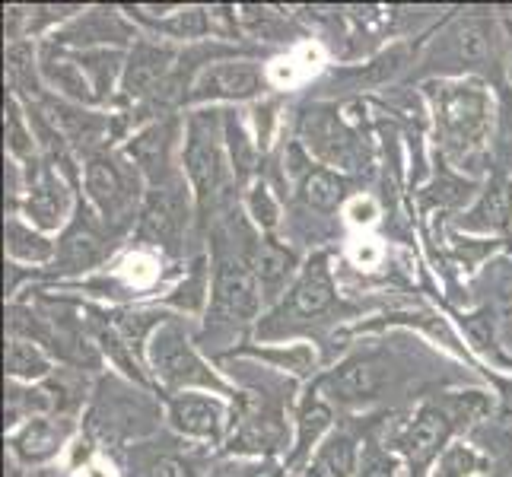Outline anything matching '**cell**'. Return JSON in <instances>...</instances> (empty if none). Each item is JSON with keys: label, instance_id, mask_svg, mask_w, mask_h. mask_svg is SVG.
Wrapping results in <instances>:
<instances>
[{"label": "cell", "instance_id": "6da1fadb", "mask_svg": "<svg viewBox=\"0 0 512 477\" xmlns=\"http://www.w3.org/2000/svg\"><path fill=\"white\" fill-rule=\"evenodd\" d=\"M427 96L436 118V137L443 153L458 166L474 163L490 137L493 105L481 80H433Z\"/></svg>", "mask_w": 512, "mask_h": 477}, {"label": "cell", "instance_id": "7a4b0ae2", "mask_svg": "<svg viewBox=\"0 0 512 477\" xmlns=\"http://www.w3.org/2000/svg\"><path fill=\"white\" fill-rule=\"evenodd\" d=\"M423 67H433L446 80H465L468 74H497L503 67V32L493 16L465 13L436 35Z\"/></svg>", "mask_w": 512, "mask_h": 477}, {"label": "cell", "instance_id": "3957f363", "mask_svg": "<svg viewBox=\"0 0 512 477\" xmlns=\"http://www.w3.org/2000/svg\"><path fill=\"white\" fill-rule=\"evenodd\" d=\"M182 163H185V175L194 191V201H198L201 217H207L226 194L229 179H236L233 163H229V150H226L223 115L198 112L188 118Z\"/></svg>", "mask_w": 512, "mask_h": 477}, {"label": "cell", "instance_id": "277c9868", "mask_svg": "<svg viewBox=\"0 0 512 477\" xmlns=\"http://www.w3.org/2000/svg\"><path fill=\"white\" fill-rule=\"evenodd\" d=\"M147 360L169 395L198 392V388L214 395H233L229 382H223L214 369L201 360V353L191 347L182 322H175V318H166V322L153 331V338L147 344Z\"/></svg>", "mask_w": 512, "mask_h": 477}, {"label": "cell", "instance_id": "5b68a950", "mask_svg": "<svg viewBox=\"0 0 512 477\" xmlns=\"http://www.w3.org/2000/svg\"><path fill=\"white\" fill-rule=\"evenodd\" d=\"M86 198L96 207L99 220L118 233L140 217V182L144 175L125 153L102 150L86 159Z\"/></svg>", "mask_w": 512, "mask_h": 477}, {"label": "cell", "instance_id": "8992f818", "mask_svg": "<svg viewBox=\"0 0 512 477\" xmlns=\"http://www.w3.org/2000/svg\"><path fill=\"white\" fill-rule=\"evenodd\" d=\"M179 55L166 42L137 39L125 58V74H121V96L131 102H153L172 86H179Z\"/></svg>", "mask_w": 512, "mask_h": 477}, {"label": "cell", "instance_id": "52a82bcc", "mask_svg": "<svg viewBox=\"0 0 512 477\" xmlns=\"http://www.w3.org/2000/svg\"><path fill=\"white\" fill-rule=\"evenodd\" d=\"M188 226V188L185 179H169L163 185H150L144 207H140L137 236L156 249H179Z\"/></svg>", "mask_w": 512, "mask_h": 477}, {"label": "cell", "instance_id": "ba28073f", "mask_svg": "<svg viewBox=\"0 0 512 477\" xmlns=\"http://www.w3.org/2000/svg\"><path fill=\"white\" fill-rule=\"evenodd\" d=\"M268 90L264 70L255 61H214L188 83L185 102H245Z\"/></svg>", "mask_w": 512, "mask_h": 477}, {"label": "cell", "instance_id": "9c48e42d", "mask_svg": "<svg viewBox=\"0 0 512 477\" xmlns=\"http://www.w3.org/2000/svg\"><path fill=\"white\" fill-rule=\"evenodd\" d=\"M455 423H458V417L449 401L423 404V408L401 427V433L395 439V449L408 458L411 471H423L446 452Z\"/></svg>", "mask_w": 512, "mask_h": 477}, {"label": "cell", "instance_id": "30bf717a", "mask_svg": "<svg viewBox=\"0 0 512 477\" xmlns=\"http://www.w3.org/2000/svg\"><path fill=\"white\" fill-rule=\"evenodd\" d=\"M112 229L93 214L90 207L80 204L77 217L64 229V239L58 242V255H55V271L58 274H83L102 264L112 252Z\"/></svg>", "mask_w": 512, "mask_h": 477}, {"label": "cell", "instance_id": "8fae6325", "mask_svg": "<svg viewBox=\"0 0 512 477\" xmlns=\"http://www.w3.org/2000/svg\"><path fill=\"white\" fill-rule=\"evenodd\" d=\"M214 312L229 322H252L261 312V287L245 255H223L214 271Z\"/></svg>", "mask_w": 512, "mask_h": 477}, {"label": "cell", "instance_id": "7c38bea8", "mask_svg": "<svg viewBox=\"0 0 512 477\" xmlns=\"http://www.w3.org/2000/svg\"><path fill=\"white\" fill-rule=\"evenodd\" d=\"M169 423L175 433L188 439H204V443H220L226 430V404L214 395L201 392H179L169 395Z\"/></svg>", "mask_w": 512, "mask_h": 477}, {"label": "cell", "instance_id": "4fadbf2b", "mask_svg": "<svg viewBox=\"0 0 512 477\" xmlns=\"http://www.w3.org/2000/svg\"><path fill=\"white\" fill-rule=\"evenodd\" d=\"M334 299H338V290H334L328 255H312L306 261V268L296 274L293 287H290V299L277 315L293 318V322L296 318H319L334 306Z\"/></svg>", "mask_w": 512, "mask_h": 477}, {"label": "cell", "instance_id": "5bb4252c", "mask_svg": "<svg viewBox=\"0 0 512 477\" xmlns=\"http://www.w3.org/2000/svg\"><path fill=\"white\" fill-rule=\"evenodd\" d=\"M175 137H179L175 121H153V125H147L137 137H131V144L125 147V156L140 169V175H144L150 185H163L175 179V169H172Z\"/></svg>", "mask_w": 512, "mask_h": 477}, {"label": "cell", "instance_id": "9a60e30c", "mask_svg": "<svg viewBox=\"0 0 512 477\" xmlns=\"http://www.w3.org/2000/svg\"><path fill=\"white\" fill-rule=\"evenodd\" d=\"M385 385V369L376 357H347L344 363H338L331 373L322 379L325 395H331L334 401L344 404H360L379 395V388Z\"/></svg>", "mask_w": 512, "mask_h": 477}, {"label": "cell", "instance_id": "2e32d148", "mask_svg": "<svg viewBox=\"0 0 512 477\" xmlns=\"http://www.w3.org/2000/svg\"><path fill=\"white\" fill-rule=\"evenodd\" d=\"M70 423L61 417H32L23 427L10 433V449L13 455L26 465H42L48 458H55L67 443Z\"/></svg>", "mask_w": 512, "mask_h": 477}, {"label": "cell", "instance_id": "e0dca14e", "mask_svg": "<svg viewBox=\"0 0 512 477\" xmlns=\"http://www.w3.org/2000/svg\"><path fill=\"white\" fill-rule=\"evenodd\" d=\"M20 207H23V217H29L35 229H61L70 210V194L55 169H42L29 182Z\"/></svg>", "mask_w": 512, "mask_h": 477}, {"label": "cell", "instance_id": "ac0fdd59", "mask_svg": "<svg viewBox=\"0 0 512 477\" xmlns=\"http://www.w3.org/2000/svg\"><path fill=\"white\" fill-rule=\"evenodd\" d=\"M134 35L125 29L121 16L112 10H90L77 16L67 29L55 32V45L58 48H74V51H93V48H105L109 42H128ZM137 42V39H134Z\"/></svg>", "mask_w": 512, "mask_h": 477}, {"label": "cell", "instance_id": "d6986e66", "mask_svg": "<svg viewBox=\"0 0 512 477\" xmlns=\"http://www.w3.org/2000/svg\"><path fill=\"white\" fill-rule=\"evenodd\" d=\"M245 258H249V268L258 280L264 303H271V299H277L287 290L290 277L296 271V255L287 249V245H280L277 239L264 236L252 245L249 252H245Z\"/></svg>", "mask_w": 512, "mask_h": 477}, {"label": "cell", "instance_id": "ffe728a7", "mask_svg": "<svg viewBox=\"0 0 512 477\" xmlns=\"http://www.w3.org/2000/svg\"><path fill=\"white\" fill-rule=\"evenodd\" d=\"M512 223V182L509 179H490L481 191V198L471 204L468 214H462L458 226L468 233H509Z\"/></svg>", "mask_w": 512, "mask_h": 477}, {"label": "cell", "instance_id": "44dd1931", "mask_svg": "<svg viewBox=\"0 0 512 477\" xmlns=\"http://www.w3.org/2000/svg\"><path fill=\"white\" fill-rule=\"evenodd\" d=\"M306 144L315 147L322 159L341 166H353V150H357V137H353L334 115H309L306 118Z\"/></svg>", "mask_w": 512, "mask_h": 477}, {"label": "cell", "instance_id": "7402d4cb", "mask_svg": "<svg viewBox=\"0 0 512 477\" xmlns=\"http://www.w3.org/2000/svg\"><path fill=\"white\" fill-rule=\"evenodd\" d=\"M360 446L350 433H331L309 458L306 477H357Z\"/></svg>", "mask_w": 512, "mask_h": 477}, {"label": "cell", "instance_id": "603a6c76", "mask_svg": "<svg viewBox=\"0 0 512 477\" xmlns=\"http://www.w3.org/2000/svg\"><path fill=\"white\" fill-rule=\"evenodd\" d=\"M7 255L10 261L23 264H48L55 261L58 245L51 242L42 229H32V223H23L16 214L7 217Z\"/></svg>", "mask_w": 512, "mask_h": 477}, {"label": "cell", "instance_id": "cb8c5ba5", "mask_svg": "<svg viewBox=\"0 0 512 477\" xmlns=\"http://www.w3.org/2000/svg\"><path fill=\"white\" fill-rule=\"evenodd\" d=\"M4 363H7L10 382L32 385V382H45L51 376V360H48V353L42 350V344H35L29 338H16V334H10V338H7Z\"/></svg>", "mask_w": 512, "mask_h": 477}, {"label": "cell", "instance_id": "d4e9b609", "mask_svg": "<svg viewBox=\"0 0 512 477\" xmlns=\"http://www.w3.org/2000/svg\"><path fill=\"white\" fill-rule=\"evenodd\" d=\"M4 134H7V153L10 159H16L23 169H32L35 166V131H32V121L29 115L23 112L20 99H16L13 93L4 99Z\"/></svg>", "mask_w": 512, "mask_h": 477}, {"label": "cell", "instance_id": "484cf974", "mask_svg": "<svg viewBox=\"0 0 512 477\" xmlns=\"http://www.w3.org/2000/svg\"><path fill=\"white\" fill-rule=\"evenodd\" d=\"M328 427H331V408L319 395H306L296 420V449L290 462H303V458L312 455V449H319V439Z\"/></svg>", "mask_w": 512, "mask_h": 477}, {"label": "cell", "instance_id": "4316f807", "mask_svg": "<svg viewBox=\"0 0 512 477\" xmlns=\"http://www.w3.org/2000/svg\"><path fill=\"white\" fill-rule=\"evenodd\" d=\"M344 194H347V182L328 169H306L303 179H299V198H303L306 207L322 210V214L338 210Z\"/></svg>", "mask_w": 512, "mask_h": 477}, {"label": "cell", "instance_id": "83f0119b", "mask_svg": "<svg viewBox=\"0 0 512 477\" xmlns=\"http://www.w3.org/2000/svg\"><path fill=\"white\" fill-rule=\"evenodd\" d=\"M223 134H226V150H229V163H233V172L236 179H252L255 169H258V156H261V147L258 140L249 137L239 125V118L233 112H223Z\"/></svg>", "mask_w": 512, "mask_h": 477}, {"label": "cell", "instance_id": "f1b7e54d", "mask_svg": "<svg viewBox=\"0 0 512 477\" xmlns=\"http://www.w3.org/2000/svg\"><path fill=\"white\" fill-rule=\"evenodd\" d=\"M487 471V458L468 443H449L433 462V477H474Z\"/></svg>", "mask_w": 512, "mask_h": 477}, {"label": "cell", "instance_id": "f546056e", "mask_svg": "<svg viewBox=\"0 0 512 477\" xmlns=\"http://www.w3.org/2000/svg\"><path fill=\"white\" fill-rule=\"evenodd\" d=\"M249 214H252V220L258 223V229H264V233H271V229L277 226V220H280V207H277V201H274V194H271V188L264 185V182H255L252 185V191H249Z\"/></svg>", "mask_w": 512, "mask_h": 477}, {"label": "cell", "instance_id": "4dcf8cb0", "mask_svg": "<svg viewBox=\"0 0 512 477\" xmlns=\"http://www.w3.org/2000/svg\"><path fill=\"white\" fill-rule=\"evenodd\" d=\"M140 474L144 477H194V468L179 452H150L144 462H140Z\"/></svg>", "mask_w": 512, "mask_h": 477}, {"label": "cell", "instance_id": "1f68e13d", "mask_svg": "<svg viewBox=\"0 0 512 477\" xmlns=\"http://www.w3.org/2000/svg\"><path fill=\"white\" fill-rule=\"evenodd\" d=\"M357 477H398V465L392 458H373V462L363 465V471Z\"/></svg>", "mask_w": 512, "mask_h": 477}, {"label": "cell", "instance_id": "d6a6232c", "mask_svg": "<svg viewBox=\"0 0 512 477\" xmlns=\"http://www.w3.org/2000/svg\"><path fill=\"white\" fill-rule=\"evenodd\" d=\"M411 474H414V477H423V471H411Z\"/></svg>", "mask_w": 512, "mask_h": 477}]
</instances>
